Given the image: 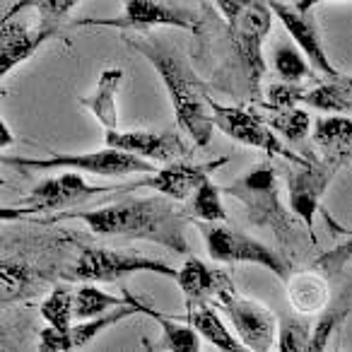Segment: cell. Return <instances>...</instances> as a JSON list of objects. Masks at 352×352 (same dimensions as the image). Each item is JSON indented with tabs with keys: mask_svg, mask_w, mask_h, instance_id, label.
I'll use <instances>...</instances> for the list:
<instances>
[{
	"mask_svg": "<svg viewBox=\"0 0 352 352\" xmlns=\"http://www.w3.org/2000/svg\"><path fill=\"white\" fill-rule=\"evenodd\" d=\"M352 311V283L342 289V294L336 299V302H328L326 309H323L321 318L314 323V331H311V345L309 350L318 352V350H326L328 345V338L338 331V326L342 323V318Z\"/></svg>",
	"mask_w": 352,
	"mask_h": 352,
	"instance_id": "484cf974",
	"label": "cell"
},
{
	"mask_svg": "<svg viewBox=\"0 0 352 352\" xmlns=\"http://www.w3.org/2000/svg\"><path fill=\"white\" fill-rule=\"evenodd\" d=\"M179 289L184 292L188 304L208 302V299H217V294L227 287H234L232 278L220 268H210L208 263H203L201 258L191 256L184 263V268L179 270Z\"/></svg>",
	"mask_w": 352,
	"mask_h": 352,
	"instance_id": "e0dca14e",
	"label": "cell"
},
{
	"mask_svg": "<svg viewBox=\"0 0 352 352\" xmlns=\"http://www.w3.org/2000/svg\"><path fill=\"white\" fill-rule=\"evenodd\" d=\"M39 278L41 275L30 263L3 261L0 263V297H3V304L20 302L27 294H32Z\"/></svg>",
	"mask_w": 352,
	"mask_h": 352,
	"instance_id": "cb8c5ba5",
	"label": "cell"
},
{
	"mask_svg": "<svg viewBox=\"0 0 352 352\" xmlns=\"http://www.w3.org/2000/svg\"><path fill=\"white\" fill-rule=\"evenodd\" d=\"M171 198H128L121 203H109L97 210L73 212V220H82L94 234L128 236L162 244L174 254H188V241L184 234L186 220Z\"/></svg>",
	"mask_w": 352,
	"mask_h": 352,
	"instance_id": "7a4b0ae2",
	"label": "cell"
},
{
	"mask_svg": "<svg viewBox=\"0 0 352 352\" xmlns=\"http://www.w3.org/2000/svg\"><path fill=\"white\" fill-rule=\"evenodd\" d=\"M222 12L230 30V41L244 65L251 92L258 89V80L265 73L263 41L273 25V8L268 0H212Z\"/></svg>",
	"mask_w": 352,
	"mask_h": 352,
	"instance_id": "3957f363",
	"label": "cell"
},
{
	"mask_svg": "<svg viewBox=\"0 0 352 352\" xmlns=\"http://www.w3.org/2000/svg\"><path fill=\"white\" fill-rule=\"evenodd\" d=\"M123 82V70L121 68H107L102 70L97 80V89L89 97H82L80 104L102 123L107 131L118 128V109H116V94Z\"/></svg>",
	"mask_w": 352,
	"mask_h": 352,
	"instance_id": "ac0fdd59",
	"label": "cell"
},
{
	"mask_svg": "<svg viewBox=\"0 0 352 352\" xmlns=\"http://www.w3.org/2000/svg\"><path fill=\"white\" fill-rule=\"evenodd\" d=\"M123 12L111 20H80L75 27H111L121 32H150L155 27H176V30L198 32L201 17L186 8L169 6L164 0H121Z\"/></svg>",
	"mask_w": 352,
	"mask_h": 352,
	"instance_id": "30bf717a",
	"label": "cell"
},
{
	"mask_svg": "<svg viewBox=\"0 0 352 352\" xmlns=\"http://www.w3.org/2000/svg\"><path fill=\"white\" fill-rule=\"evenodd\" d=\"M58 34V25L41 22L36 30H30L22 22H3V30H0V75L6 78L10 70L32 58L41 44H46Z\"/></svg>",
	"mask_w": 352,
	"mask_h": 352,
	"instance_id": "2e32d148",
	"label": "cell"
},
{
	"mask_svg": "<svg viewBox=\"0 0 352 352\" xmlns=\"http://www.w3.org/2000/svg\"><path fill=\"white\" fill-rule=\"evenodd\" d=\"M283 174L287 182V203L289 210L304 222L311 241H316L314 234V220H316L318 206L326 193L328 184L336 179V174L342 169L347 157L328 152L326 160H304V162H287L283 160Z\"/></svg>",
	"mask_w": 352,
	"mask_h": 352,
	"instance_id": "5b68a950",
	"label": "cell"
},
{
	"mask_svg": "<svg viewBox=\"0 0 352 352\" xmlns=\"http://www.w3.org/2000/svg\"><path fill=\"white\" fill-rule=\"evenodd\" d=\"M261 118L273 128L278 135H283L287 142L292 145H299L304 142V138L309 135L311 128V116H309L304 109H268V111H258Z\"/></svg>",
	"mask_w": 352,
	"mask_h": 352,
	"instance_id": "4316f807",
	"label": "cell"
},
{
	"mask_svg": "<svg viewBox=\"0 0 352 352\" xmlns=\"http://www.w3.org/2000/svg\"><path fill=\"white\" fill-rule=\"evenodd\" d=\"M212 116H215V126L220 128L225 135H230L232 140L251 145L256 150H263L270 157H280L287 162H304L309 157H302L297 152L287 150L283 145L278 135L273 133V128L261 118L258 111H249V109L239 107H222V104H212Z\"/></svg>",
	"mask_w": 352,
	"mask_h": 352,
	"instance_id": "7c38bea8",
	"label": "cell"
},
{
	"mask_svg": "<svg viewBox=\"0 0 352 352\" xmlns=\"http://www.w3.org/2000/svg\"><path fill=\"white\" fill-rule=\"evenodd\" d=\"M0 131H3V147H6V145H10V142H12V135H10V133H8L6 121L0 123Z\"/></svg>",
	"mask_w": 352,
	"mask_h": 352,
	"instance_id": "8d00e7d4",
	"label": "cell"
},
{
	"mask_svg": "<svg viewBox=\"0 0 352 352\" xmlns=\"http://www.w3.org/2000/svg\"><path fill=\"white\" fill-rule=\"evenodd\" d=\"M302 104L326 113H352V87L345 78H336L307 89Z\"/></svg>",
	"mask_w": 352,
	"mask_h": 352,
	"instance_id": "603a6c76",
	"label": "cell"
},
{
	"mask_svg": "<svg viewBox=\"0 0 352 352\" xmlns=\"http://www.w3.org/2000/svg\"><path fill=\"white\" fill-rule=\"evenodd\" d=\"M3 164L17 169H73L89 171L97 176H131V174H155L157 166L150 160L123 152L116 147H104L97 152L82 155H51V157H3Z\"/></svg>",
	"mask_w": 352,
	"mask_h": 352,
	"instance_id": "52a82bcc",
	"label": "cell"
},
{
	"mask_svg": "<svg viewBox=\"0 0 352 352\" xmlns=\"http://www.w3.org/2000/svg\"><path fill=\"white\" fill-rule=\"evenodd\" d=\"M222 191L227 196L236 198L244 206L249 222L258 227H270L280 241H287L292 234V217L280 203L278 188V169L270 162L256 164L251 171H246L241 179L225 186Z\"/></svg>",
	"mask_w": 352,
	"mask_h": 352,
	"instance_id": "277c9868",
	"label": "cell"
},
{
	"mask_svg": "<svg viewBox=\"0 0 352 352\" xmlns=\"http://www.w3.org/2000/svg\"><path fill=\"white\" fill-rule=\"evenodd\" d=\"M128 297V304L123 307H113L111 311L102 314V316H94V318H87V321H80L75 326L68 328V342H70V350H80V347H87L89 342L94 340L97 336H102L107 328L116 326L118 321L128 316H135V314H142L145 311V304L138 302L135 297H131L128 292H123Z\"/></svg>",
	"mask_w": 352,
	"mask_h": 352,
	"instance_id": "d6986e66",
	"label": "cell"
},
{
	"mask_svg": "<svg viewBox=\"0 0 352 352\" xmlns=\"http://www.w3.org/2000/svg\"><path fill=\"white\" fill-rule=\"evenodd\" d=\"M307 89L299 82H273L268 85V92H265V109H294L297 104H302V97Z\"/></svg>",
	"mask_w": 352,
	"mask_h": 352,
	"instance_id": "836d02e7",
	"label": "cell"
},
{
	"mask_svg": "<svg viewBox=\"0 0 352 352\" xmlns=\"http://www.w3.org/2000/svg\"><path fill=\"white\" fill-rule=\"evenodd\" d=\"M39 311L49 326L68 331L70 318H75V292L68 285H56L49 297L39 304Z\"/></svg>",
	"mask_w": 352,
	"mask_h": 352,
	"instance_id": "f546056e",
	"label": "cell"
},
{
	"mask_svg": "<svg viewBox=\"0 0 352 352\" xmlns=\"http://www.w3.org/2000/svg\"><path fill=\"white\" fill-rule=\"evenodd\" d=\"M109 147L142 157L150 162H179L188 155V147L182 138L171 131H118L111 128L104 135Z\"/></svg>",
	"mask_w": 352,
	"mask_h": 352,
	"instance_id": "5bb4252c",
	"label": "cell"
},
{
	"mask_svg": "<svg viewBox=\"0 0 352 352\" xmlns=\"http://www.w3.org/2000/svg\"><path fill=\"white\" fill-rule=\"evenodd\" d=\"M217 304L234 326L239 340L246 345V350L254 352H268L273 350L275 340H278V321H275L273 311L256 299L241 297L234 287H227L217 294Z\"/></svg>",
	"mask_w": 352,
	"mask_h": 352,
	"instance_id": "8fae6325",
	"label": "cell"
},
{
	"mask_svg": "<svg viewBox=\"0 0 352 352\" xmlns=\"http://www.w3.org/2000/svg\"><path fill=\"white\" fill-rule=\"evenodd\" d=\"M314 142L326 152L352 160V118L347 113L318 118L314 123Z\"/></svg>",
	"mask_w": 352,
	"mask_h": 352,
	"instance_id": "7402d4cb",
	"label": "cell"
},
{
	"mask_svg": "<svg viewBox=\"0 0 352 352\" xmlns=\"http://www.w3.org/2000/svg\"><path fill=\"white\" fill-rule=\"evenodd\" d=\"M273 68L287 82H302V80L314 78V65L307 58L302 49L297 44H289V41H280L273 49Z\"/></svg>",
	"mask_w": 352,
	"mask_h": 352,
	"instance_id": "83f0119b",
	"label": "cell"
},
{
	"mask_svg": "<svg viewBox=\"0 0 352 352\" xmlns=\"http://www.w3.org/2000/svg\"><path fill=\"white\" fill-rule=\"evenodd\" d=\"M230 157H217L210 162H201V164H188V162H169L164 169H157L155 174H147L142 179L147 188L162 193V196L171 198V201H186L198 191L201 184H206L220 166H225Z\"/></svg>",
	"mask_w": 352,
	"mask_h": 352,
	"instance_id": "4fadbf2b",
	"label": "cell"
},
{
	"mask_svg": "<svg viewBox=\"0 0 352 352\" xmlns=\"http://www.w3.org/2000/svg\"><path fill=\"white\" fill-rule=\"evenodd\" d=\"M145 316L155 318L162 328V347L169 352H198L201 350V333L193 328V323H176L145 304Z\"/></svg>",
	"mask_w": 352,
	"mask_h": 352,
	"instance_id": "d4e9b609",
	"label": "cell"
},
{
	"mask_svg": "<svg viewBox=\"0 0 352 352\" xmlns=\"http://www.w3.org/2000/svg\"><path fill=\"white\" fill-rule=\"evenodd\" d=\"M133 273H157L171 280L179 278V270L160 258L107 249H85L75 268L68 273V278L82 280V283H118Z\"/></svg>",
	"mask_w": 352,
	"mask_h": 352,
	"instance_id": "9c48e42d",
	"label": "cell"
},
{
	"mask_svg": "<svg viewBox=\"0 0 352 352\" xmlns=\"http://www.w3.org/2000/svg\"><path fill=\"white\" fill-rule=\"evenodd\" d=\"M350 254H352V239L347 241V244L333 249L331 254H326L323 258H318V261H323V265H326V263H340V261L345 258V256H350Z\"/></svg>",
	"mask_w": 352,
	"mask_h": 352,
	"instance_id": "e575fe53",
	"label": "cell"
},
{
	"mask_svg": "<svg viewBox=\"0 0 352 352\" xmlns=\"http://www.w3.org/2000/svg\"><path fill=\"white\" fill-rule=\"evenodd\" d=\"M188 321L193 323L198 333H201L203 340H208L210 345H215L217 350L225 352H244L246 345L239 340V336H232L227 331L225 321L217 316V311L206 302L188 304Z\"/></svg>",
	"mask_w": 352,
	"mask_h": 352,
	"instance_id": "44dd1931",
	"label": "cell"
},
{
	"mask_svg": "<svg viewBox=\"0 0 352 352\" xmlns=\"http://www.w3.org/2000/svg\"><path fill=\"white\" fill-rule=\"evenodd\" d=\"M123 186H92L82 179V171L68 169L60 176H49L39 182L27 198H22L15 208H3V220H20V217L39 215V212L65 210V208L80 206L92 201L94 196L116 193Z\"/></svg>",
	"mask_w": 352,
	"mask_h": 352,
	"instance_id": "8992f818",
	"label": "cell"
},
{
	"mask_svg": "<svg viewBox=\"0 0 352 352\" xmlns=\"http://www.w3.org/2000/svg\"><path fill=\"white\" fill-rule=\"evenodd\" d=\"M191 215L201 222H227V210L222 206V191L208 179L191 196Z\"/></svg>",
	"mask_w": 352,
	"mask_h": 352,
	"instance_id": "4dcf8cb0",
	"label": "cell"
},
{
	"mask_svg": "<svg viewBox=\"0 0 352 352\" xmlns=\"http://www.w3.org/2000/svg\"><path fill=\"white\" fill-rule=\"evenodd\" d=\"M347 80V85H350V87H352V78H345Z\"/></svg>",
	"mask_w": 352,
	"mask_h": 352,
	"instance_id": "74e56055",
	"label": "cell"
},
{
	"mask_svg": "<svg viewBox=\"0 0 352 352\" xmlns=\"http://www.w3.org/2000/svg\"><path fill=\"white\" fill-rule=\"evenodd\" d=\"M273 12L280 17V22L285 25V30L289 32L292 41L299 49L307 54V58L311 60V65L318 70L321 75H326L328 80L342 78L340 70L333 68V63L328 60L326 51H323V41H321V32L314 25V20L309 17V12H302L292 6H285L283 0H268Z\"/></svg>",
	"mask_w": 352,
	"mask_h": 352,
	"instance_id": "9a60e30c",
	"label": "cell"
},
{
	"mask_svg": "<svg viewBox=\"0 0 352 352\" xmlns=\"http://www.w3.org/2000/svg\"><path fill=\"white\" fill-rule=\"evenodd\" d=\"M287 297L299 314L323 311L326 304L331 302L326 278H323L321 273H316V270H304V273L289 275L287 278Z\"/></svg>",
	"mask_w": 352,
	"mask_h": 352,
	"instance_id": "ffe728a7",
	"label": "cell"
},
{
	"mask_svg": "<svg viewBox=\"0 0 352 352\" xmlns=\"http://www.w3.org/2000/svg\"><path fill=\"white\" fill-rule=\"evenodd\" d=\"M311 331H314V326H309L307 321L285 318L278 331V350L280 352L309 350V345H311Z\"/></svg>",
	"mask_w": 352,
	"mask_h": 352,
	"instance_id": "d6a6232c",
	"label": "cell"
},
{
	"mask_svg": "<svg viewBox=\"0 0 352 352\" xmlns=\"http://www.w3.org/2000/svg\"><path fill=\"white\" fill-rule=\"evenodd\" d=\"M147 63L160 75L162 85L166 87L174 107L176 126L182 128L196 147H208L215 131V116H212V99L208 87L201 82L191 65L176 54L169 44L157 39H126Z\"/></svg>",
	"mask_w": 352,
	"mask_h": 352,
	"instance_id": "6da1fadb",
	"label": "cell"
},
{
	"mask_svg": "<svg viewBox=\"0 0 352 352\" xmlns=\"http://www.w3.org/2000/svg\"><path fill=\"white\" fill-rule=\"evenodd\" d=\"M326 3H350V0H297V10L302 12H311L316 6H326Z\"/></svg>",
	"mask_w": 352,
	"mask_h": 352,
	"instance_id": "d590c367",
	"label": "cell"
},
{
	"mask_svg": "<svg viewBox=\"0 0 352 352\" xmlns=\"http://www.w3.org/2000/svg\"><path fill=\"white\" fill-rule=\"evenodd\" d=\"M78 3L80 0H17L15 6L3 15V22L12 20V17L20 10H25V8H34V10H39L41 22H46V25H58V20H63Z\"/></svg>",
	"mask_w": 352,
	"mask_h": 352,
	"instance_id": "1f68e13d",
	"label": "cell"
},
{
	"mask_svg": "<svg viewBox=\"0 0 352 352\" xmlns=\"http://www.w3.org/2000/svg\"><path fill=\"white\" fill-rule=\"evenodd\" d=\"M128 304V297H113V294L99 289L97 285H82L75 289V318L78 321H87V318L102 316V314L111 311L113 307H123Z\"/></svg>",
	"mask_w": 352,
	"mask_h": 352,
	"instance_id": "f1b7e54d",
	"label": "cell"
},
{
	"mask_svg": "<svg viewBox=\"0 0 352 352\" xmlns=\"http://www.w3.org/2000/svg\"><path fill=\"white\" fill-rule=\"evenodd\" d=\"M198 227L206 239L208 254L215 263H254L263 265L280 280L289 278V263L263 241L251 239L230 227H222L220 222H201Z\"/></svg>",
	"mask_w": 352,
	"mask_h": 352,
	"instance_id": "ba28073f",
	"label": "cell"
}]
</instances>
